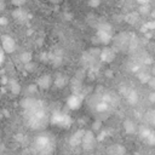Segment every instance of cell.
Segmentation results:
<instances>
[{
	"label": "cell",
	"instance_id": "cell-8",
	"mask_svg": "<svg viewBox=\"0 0 155 155\" xmlns=\"http://www.w3.org/2000/svg\"><path fill=\"white\" fill-rule=\"evenodd\" d=\"M50 1H51V2H59L61 0H50Z\"/></svg>",
	"mask_w": 155,
	"mask_h": 155
},
{
	"label": "cell",
	"instance_id": "cell-5",
	"mask_svg": "<svg viewBox=\"0 0 155 155\" xmlns=\"http://www.w3.org/2000/svg\"><path fill=\"white\" fill-rule=\"evenodd\" d=\"M125 130L127 132H130V133H133L136 131V127H133V124L131 121H126L125 122Z\"/></svg>",
	"mask_w": 155,
	"mask_h": 155
},
{
	"label": "cell",
	"instance_id": "cell-6",
	"mask_svg": "<svg viewBox=\"0 0 155 155\" xmlns=\"http://www.w3.org/2000/svg\"><path fill=\"white\" fill-rule=\"evenodd\" d=\"M149 86H150L151 88H155V78H151V79L149 80Z\"/></svg>",
	"mask_w": 155,
	"mask_h": 155
},
{
	"label": "cell",
	"instance_id": "cell-7",
	"mask_svg": "<svg viewBox=\"0 0 155 155\" xmlns=\"http://www.w3.org/2000/svg\"><path fill=\"white\" fill-rule=\"evenodd\" d=\"M137 1H139V2H142V4H144V2H147L148 0H137Z\"/></svg>",
	"mask_w": 155,
	"mask_h": 155
},
{
	"label": "cell",
	"instance_id": "cell-3",
	"mask_svg": "<svg viewBox=\"0 0 155 155\" xmlns=\"http://www.w3.org/2000/svg\"><path fill=\"white\" fill-rule=\"evenodd\" d=\"M1 42H2V51L4 52H7V53H11L15 51L16 48V42L15 40L8 36V35H2L1 36Z\"/></svg>",
	"mask_w": 155,
	"mask_h": 155
},
{
	"label": "cell",
	"instance_id": "cell-2",
	"mask_svg": "<svg viewBox=\"0 0 155 155\" xmlns=\"http://www.w3.org/2000/svg\"><path fill=\"white\" fill-rule=\"evenodd\" d=\"M34 151L36 155H52L53 153V140L50 134H40L34 139L33 143Z\"/></svg>",
	"mask_w": 155,
	"mask_h": 155
},
{
	"label": "cell",
	"instance_id": "cell-1",
	"mask_svg": "<svg viewBox=\"0 0 155 155\" xmlns=\"http://www.w3.org/2000/svg\"><path fill=\"white\" fill-rule=\"evenodd\" d=\"M23 116L27 125L33 130L44 128L48 122V111L46 104L35 98H27L22 103Z\"/></svg>",
	"mask_w": 155,
	"mask_h": 155
},
{
	"label": "cell",
	"instance_id": "cell-9",
	"mask_svg": "<svg viewBox=\"0 0 155 155\" xmlns=\"http://www.w3.org/2000/svg\"><path fill=\"white\" fill-rule=\"evenodd\" d=\"M154 122H155V120H154Z\"/></svg>",
	"mask_w": 155,
	"mask_h": 155
},
{
	"label": "cell",
	"instance_id": "cell-4",
	"mask_svg": "<svg viewBox=\"0 0 155 155\" xmlns=\"http://www.w3.org/2000/svg\"><path fill=\"white\" fill-rule=\"evenodd\" d=\"M39 86L41 87V88H48L50 87V85H51V76L48 75H46V76H42L40 80H39Z\"/></svg>",
	"mask_w": 155,
	"mask_h": 155
}]
</instances>
